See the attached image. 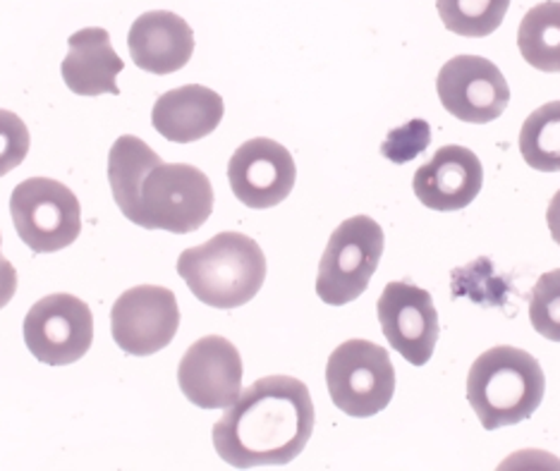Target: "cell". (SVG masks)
<instances>
[{
  "label": "cell",
  "instance_id": "1",
  "mask_svg": "<svg viewBox=\"0 0 560 471\" xmlns=\"http://www.w3.org/2000/svg\"><path fill=\"white\" fill-rule=\"evenodd\" d=\"M314 431L310 388L292 376H266L225 407L213 448L235 469L280 467L300 457Z\"/></svg>",
  "mask_w": 560,
  "mask_h": 471
},
{
  "label": "cell",
  "instance_id": "2",
  "mask_svg": "<svg viewBox=\"0 0 560 471\" xmlns=\"http://www.w3.org/2000/svg\"><path fill=\"white\" fill-rule=\"evenodd\" d=\"M544 390L541 364L511 345L479 354L467 376V400L487 431L527 422L539 410Z\"/></svg>",
  "mask_w": 560,
  "mask_h": 471
},
{
  "label": "cell",
  "instance_id": "3",
  "mask_svg": "<svg viewBox=\"0 0 560 471\" xmlns=\"http://www.w3.org/2000/svg\"><path fill=\"white\" fill-rule=\"evenodd\" d=\"M189 292L213 309H237L259 295L266 280V257L252 237L221 233L177 259Z\"/></svg>",
  "mask_w": 560,
  "mask_h": 471
},
{
  "label": "cell",
  "instance_id": "4",
  "mask_svg": "<svg viewBox=\"0 0 560 471\" xmlns=\"http://www.w3.org/2000/svg\"><path fill=\"white\" fill-rule=\"evenodd\" d=\"M213 211V187L207 173L189 163H156L127 201L122 215L147 231L195 233Z\"/></svg>",
  "mask_w": 560,
  "mask_h": 471
},
{
  "label": "cell",
  "instance_id": "5",
  "mask_svg": "<svg viewBox=\"0 0 560 471\" xmlns=\"http://www.w3.org/2000/svg\"><path fill=\"white\" fill-rule=\"evenodd\" d=\"M326 386L340 412L369 419L384 412L396 395V368L386 348L369 340H348L328 356Z\"/></svg>",
  "mask_w": 560,
  "mask_h": 471
},
{
  "label": "cell",
  "instance_id": "6",
  "mask_svg": "<svg viewBox=\"0 0 560 471\" xmlns=\"http://www.w3.org/2000/svg\"><path fill=\"white\" fill-rule=\"evenodd\" d=\"M384 257V231L369 215L342 221L330 235L316 275V295L328 307L362 297Z\"/></svg>",
  "mask_w": 560,
  "mask_h": 471
},
{
  "label": "cell",
  "instance_id": "7",
  "mask_svg": "<svg viewBox=\"0 0 560 471\" xmlns=\"http://www.w3.org/2000/svg\"><path fill=\"white\" fill-rule=\"evenodd\" d=\"M10 215L20 239L34 254L66 249L82 231L78 197L50 177H30L12 189Z\"/></svg>",
  "mask_w": 560,
  "mask_h": 471
},
{
  "label": "cell",
  "instance_id": "8",
  "mask_svg": "<svg viewBox=\"0 0 560 471\" xmlns=\"http://www.w3.org/2000/svg\"><path fill=\"white\" fill-rule=\"evenodd\" d=\"M24 342L48 366L80 362L94 342V316L86 304L58 292L39 299L24 316Z\"/></svg>",
  "mask_w": 560,
  "mask_h": 471
},
{
  "label": "cell",
  "instance_id": "9",
  "mask_svg": "<svg viewBox=\"0 0 560 471\" xmlns=\"http://www.w3.org/2000/svg\"><path fill=\"white\" fill-rule=\"evenodd\" d=\"M180 328V309L168 287L139 285L122 292L113 304L110 330L116 345L132 356L165 350Z\"/></svg>",
  "mask_w": 560,
  "mask_h": 471
},
{
  "label": "cell",
  "instance_id": "10",
  "mask_svg": "<svg viewBox=\"0 0 560 471\" xmlns=\"http://www.w3.org/2000/svg\"><path fill=\"white\" fill-rule=\"evenodd\" d=\"M436 92L453 118L472 125L499 120L511 104V86L491 60L455 56L439 72Z\"/></svg>",
  "mask_w": 560,
  "mask_h": 471
},
{
  "label": "cell",
  "instance_id": "11",
  "mask_svg": "<svg viewBox=\"0 0 560 471\" xmlns=\"http://www.w3.org/2000/svg\"><path fill=\"white\" fill-rule=\"evenodd\" d=\"M376 314L388 345L407 364L424 366L434 356L441 323L427 290L412 283H388L378 297Z\"/></svg>",
  "mask_w": 560,
  "mask_h": 471
},
{
  "label": "cell",
  "instance_id": "12",
  "mask_svg": "<svg viewBox=\"0 0 560 471\" xmlns=\"http://www.w3.org/2000/svg\"><path fill=\"white\" fill-rule=\"evenodd\" d=\"M228 180H231L233 195L247 209L264 211L290 197L298 180V168L283 144L257 137L235 151L228 163Z\"/></svg>",
  "mask_w": 560,
  "mask_h": 471
},
{
  "label": "cell",
  "instance_id": "13",
  "mask_svg": "<svg viewBox=\"0 0 560 471\" xmlns=\"http://www.w3.org/2000/svg\"><path fill=\"white\" fill-rule=\"evenodd\" d=\"M242 372V356L233 342L223 335H207L183 354L177 384L201 410H225L240 398Z\"/></svg>",
  "mask_w": 560,
  "mask_h": 471
},
{
  "label": "cell",
  "instance_id": "14",
  "mask_svg": "<svg viewBox=\"0 0 560 471\" xmlns=\"http://www.w3.org/2000/svg\"><path fill=\"white\" fill-rule=\"evenodd\" d=\"M483 185V168L475 151L460 144L441 146L434 158L415 173L412 189L431 211H463L472 203Z\"/></svg>",
  "mask_w": 560,
  "mask_h": 471
},
{
  "label": "cell",
  "instance_id": "15",
  "mask_svg": "<svg viewBox=\"0 0 560 471\" xmlns=\"http://www.w3.org/2000/svg\"><path fill=\"white\" fill-rule=\"evenodd\" d=\"M132 62L151 74L183 70L195 54V32L171 10H151L139 15L127 34Z\"/></svg>",
  "mask_w": 560,
  "mask_h": 471
},
{
  "label": "cell",
  "instance_id": "16",
  "mask_svg": "<svg viewBox=\"0 0 560 471\" xmlns=\"http://www.w3.org/2000/svg\"><path fill=\"white\" fill-rule=\"evenodd\" d=\"M223 113V98L213 89L187 84L159 96L154 110H151V122L168 142L192 144L215 132Z\"/></svg>",
  "mask_w": 560,
  "mask_h": 471
},
{
  "label": "cell",
  "instance_id": "17",
  "mask_svg": "<svg viewBox=\"0 0 560 471\" xmlns=\"http://www.w3.org/2000/svg\"><path fill=\"white\" fill-rule=\"evenodd\" d=\"M68 56L62 60L60 72L68 89L78 96H118L120 89L116 78L122 72L125 62L113 50L110 34L101 27H84L68 39Z\"/></svg>",
  "mask_w": 560,
  "mask_h": 471
},
{
  "label": "cell",
  "instance_id": "18",
  "mask_svg": "<svg viewBox=\"0 0 560 471\" xmlns=\"http://www.w3.org/2000/svg\"><path fill=\"white\" fill-rule=\"evenodd\" d=\"M517 48L527 66L560 72V0H546L527 10L517 30Z\"/></svg>",
  "mask_w": 560,
  "mask_h": 471
},
{
  "label": "cell",
  "instance_id": "19",
  "mask_svg": "<svg viewBox=\"0 0 560 471\" xmlns=\"http://www.w3.org/2000/svg\"><path fill=\"white\" fill-rule=\"evenodd\" d=\"M520 154L534 170L560 173V101L544 104L525 120Z\"/></svg>",
  "mask_w": 560,
  "mask_h": 471
},
{
  "label": "cell",
  "instance_id": "20",
  "mask_svg": "<svg viewBox=\"0 0 560 471\" xmlns=\"http://www.w3.org/2000/svg\"><path fill=\"white\" fill-rule=\"evenodd\" d=\"M508 8L511 0H436L445 30L465 39L491 36L503 24Z\"/></svg>",
  "mask_w": 560,
  "mask_h": 471
},
{
  "label": "cell",
  "instance_id": "21",
  "mask_svg": "<svg viewBox=\"0 0 560 471\" xmlns=\"http://www.w3.org/2000/svg\"><path fill=\"white\" fill-rule=\"evenodd\" d=\"M508 292H513L511 280L495 275L491 259H477L465 269L453 271V297H469L483 307L503 309L508 304Z\"/></svg>",
  "mask_w": 560,
  "mask_h": 471
},
{
  "label": "cell",
  "instance_id": "22",
  "mask_svg": "<svg viewBox=\"0 0 560 471\" xmlns=\"http://www.w3.org/2000/svg\"><path fill=\"white\" fill-rule=\"evenodd\" d=\"M529 321L539 335L560 342V269L544 273L532 287Z\"/></svg>",
  "mask_w": 560,
  "mask_h": 471
},
{
  "label": "cell",
  "instance_id": "23",
  "mask_svg": "<svg viewBox=\"0 0 560 471\" xmlns=\"http://www.w3.org/2000/svg\"><path fill=\"white\" fill-rule=\"evenodd\" d=\"M30 130L20 116L0 108V177L15 170L30 154Z\"/></svg>",
  "mask_w": 560,
  "mask_h": 471
},
{
  "label": "cell",
  "instance_id": "24",
  "mask_svg": "<svg viewBox=\"0 0 560 471\" xmlns=\"http://www.w3.org/2000/svg\"><path fill=\"white\" fill-rule=\"evenodd\" d=\"M431 142V127L424 120H410L407 125L393 130L386 142L381 144V154L390 163H407L417 158Z\"/></svg>",
  "mask_w": 560,
  "mask_h": 471
},
{
  "label": "cell",
  "instance_id": "25",
  "mask_svg": "<svg viewBox=\"0 0 560 471\" xmlns=\"http://www.w3.org/2000/svg\"><path fill=\"white\" fill-rule=\"evenodd\" d=\"M18 292V271L8 259H0V309L8 307Z\"/></svg>",
  "mask_w": 560,
  "mask_h": 471
},
{
  "label": "cell",
  "instance_id": "26",
  "mask_svg": "<svg viewBox=\"0 0 560 471\" xmlns=\"http://www.w3.org/2000/svg\"><path fill=\"white\" fill-rule=\"evenodd\" d=\"M546 223H549L553 242L560 247V192H556L549 203V211H546Z\"/></svg>",
  "mask_w": 560,
  "mask_h": 471
},
{
  "label": "cell",
  "instance_id": "27",
  "mask_svg": "<svg viewBox=\"0 0 560 471\" xmlns=\"http://www.w3.org/2000/svg\"><path fill=\"white\" fill-rule=\"evenodd\" d=\"M0 242H3V239H0ZM0 259H3V257H0Z\"/></svg>",
  "mask_w": 560,
  "mask_h": 471
}]
</instances>
